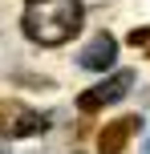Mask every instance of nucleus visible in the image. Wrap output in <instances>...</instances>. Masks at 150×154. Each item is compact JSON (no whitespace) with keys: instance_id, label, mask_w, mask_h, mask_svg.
I'll return each instance as SVG.
<instances>
[{"instance_id":"423d86ee","label":"nucleus","mask_w":150,"mask_h":154,"mask_svg":"<svg viewBox=\"0 0 150 154\" xmlns=\"http://www.w3.org/2000/svg\"><path fill=\"white\" fill-rule=\"evenodd\" d=\"M130 45H134L142 57H150V24H142V29H134V32H130Z\"/></svg>"},{"instance_id":"f03ea898","label":"nucleus","mask_w":150,"mask_h":154,"mask_svg":"<svg viewBox=\"0 0 150 154\" xmlns=\"http://www.w3.org/2000/svg\"><path fill=\"white\" fill-rule=\"evenodd\" d=\"M45 118L16 97H0V138H32L45 130Z\"/></svg>"},{"instance_id":"7ed1b4c3","label":"nucleus","mask_w":150,"mask_h":154,"mask_svg":"<svg viewBox=\"0 0 150 154\" xmlns=\"http://www.w3.org/2000/svg\"><path fill=\"white\" fill-rule=\"evenodd\" d=\"M130 85H134V69H118L114 77H106V81L89 85V89L77 97V109H81V114H97V109H106V106H114V101H122V97L130 93Z\"/></svg>"},{"instance_id":"20e7f679","label":"nucleus","mask_w":150,"mask_h":154,"mask_svg":"<svg viewBox=\"0 0 150 154\" xmlns=\"http://www.w3.org/2000/svg\"><path fill=\"white\" fill-rule=\"evenodd\" d=\"M134 130H138V118L134 114L106 122L102 130H97V150H102V154H122L130 146V138H134Z\"/></svg>"},{"instance_id":"f257e3e1","label":"nucleus","mask_w":150,"mask_h":154,"mask_svg":"<svg viewBox=\"0 0 150 154\" xmlns=\"http://www.w3.org/2000/svg\"><path fill=\"white\" fill-rule=\"evenodd\" d=\"M85 24V4L81 0H29L20 16V29L32 45L57 49L65 41H73Z\"/></svg>"},{"instance_id":"39448f33","label":"nucleus","mask_w":150,"mask_h":154,"mask_svg":"<svg viewBox=\"0 0 150 154\" xmlns=\"http://www.w3.org/2000/svg\"><path fill=\"white\" fill-rule=\"evenodd\" d=\"M114 57H118V41L110 37V32H93V41H89L85 49H81V69H93V73H106L114 65Z\"/></svg>"}]
</instances>
